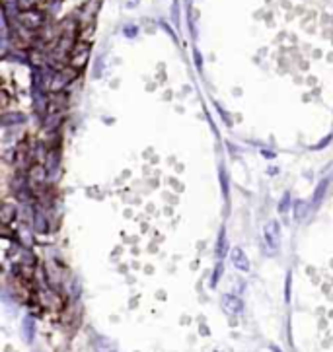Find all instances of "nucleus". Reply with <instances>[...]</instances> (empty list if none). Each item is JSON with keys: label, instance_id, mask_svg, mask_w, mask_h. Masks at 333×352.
<instances>
[{"label": "nucleus", "instance_id": "nucleus-1", "mask_svg": "<svg viewBox=\"0 0 333 352\" xmlns=\"http://www.w3.org/2000/svg\"><path fill=\"white\" fill-rule=\"evenodd\" d=\"M222 310L226 312L228 316H238V314H242L244 304H242V300L238 298V296H234V294H224L222 296Z\"/></svg>", "mask_w": 333, "mask_h": 352}, {"label": "nucleus", "instance_id": "nucleus-2", "mask_svg": "<svg viewBox=\"0 0 333 352\" xmlns=\"http://www.w3.org/2000/svg\"><path fill=\"white\" fill-rule=\"evenodd\" d=\"M230 259H232V263L236 268H240L242 272H247L249 270V259L245 257V253L240 249V247H236V249H232V253H230Z\"/></svg>", "mask_w": 333, "mask_h": 352}, {"label": "nucleus", "instance_id": "nucleus-3", "mask_svg": "<svg viewBox=\"0 0 333 352\" xmlns=\"http://www.w3.org/2000/svg\"><path fill=\"white\" fill-rule=\"evenodd\" d=\"M265 242L269 244V247L275 251L279 247V226L277 222H271L267 228H265Z\"/></svg>", "mask_w": 333, "mask_h": 352}, {"label": "nucleus", "instance_id": "nucleus-4", "mask_svg": "<svg viewBox=\"0 0 333 352\" xmlns=\"http://www.w3.org/2000/svg\"><path fill=\"white\" fill-rule=\"evenodd\" d=\"M32 181H34L35 185H43L45 183V170L41 166H35L34 170H32Z\"/></svg>", "mask_w": 333, "mask_h": 352}, {"label": "nucleus", "instance_id": "nucleus-5", "mask_svg": "<svg viewBox=\"0 0 333 352\" xmlns=\"http://www.w3.org/2000/svg\"><path fill=\"white\" fill-rule=\"evenodd\" d=\"M96 350L98 352H117L109 342H107V340H104V338H98V340H96Z\"/></svg>", "mask_w": 333, "mask_h": 352}, {"label": "nucleus", "instance_id": "nucleus-6", "mask_svg": "<svg viewBox=\"0 0 333 352\" xmlns=\"http://www.w3.org/2000/svg\"><path fill=\"white\" fill-rule=\"evenodd\" d=\"M24 336H26V340H32V338H34V321H32V319H26V321H24Z\"/></svg>", "mask_w": 333, "mask_h": 352}]
</instances>
